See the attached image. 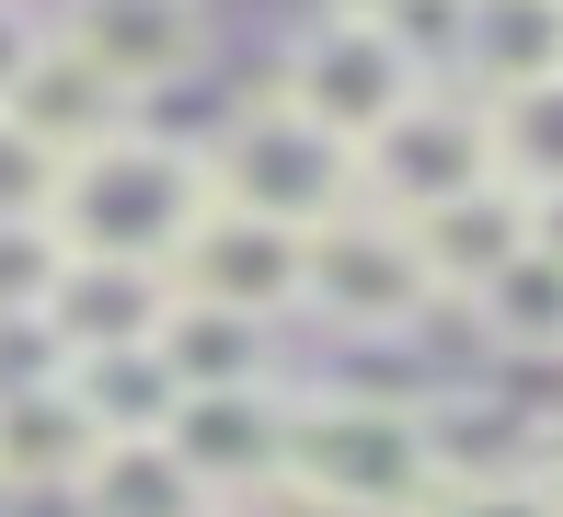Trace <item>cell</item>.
Wrapping results in <instances>:
<instances>
[{
  "label": "cell",
  "instance_id": "cell-1",
  "mask_svg": "<svg viewBox=\"0 0 563 517\" xmlns=\"http://www.w3.org/2000/svg\"><path fill=\"white\" fill-rule=\"evenodd\" d=\"M449 483L438 426L415 392H311L288 403V495L334 517H415Z\"/></svg>",
  "mask_w": 563,
  "mask_h": 517
},
{
  "label": "cell",
  "instance_id": "cell-2",
  "mask_svg": "<svg viewBox=\"0 0 563 517\" xmlns=\"http://www.w3.org/2000/svg\"><path fill=\"white\" fill-rule=\"evenodd\" d=\"M208 207H219V196H208V162H196V150L126 127V139H104V150L69 162V185H58V242H69V265H139V276H162Z\"/></svg>",
  "mask_w": 563,
  "mask_h": 517
},
{
  "label": "cell",
  "instance_id": "cell-3",
  "mask_svg": "<svg viewBox=\"0 0 563 517\" xmlns=\"http://www.w3.org/2000/svg\"><path fill=\"white\" fill-rule=\"evenodd\" d=\"M208 196L242 207V219H276V230H334L368 207V185H356V139H334V127H311L299 103H242V116L219 127L208 150Z\"/></svg>",
  "mask_w": 563,
  "mask_h": 517
},
{
  "label": "cell",
  "instance_id": "cell-4",
  "mask_svg": "<svg viewBox=\"0 0 563 517\" xmlns=\"http://www.w3.org/2000/svg\"><path fill=\"white\" fill-rule=\"evenodd\" d=\"M356 185H368L379 219H438V207H460L472 185H495V116H483L472 92H449V81L415 92L356 150Z\"/></svg>",
  "mask_w": 563,
  "mask_h": 517
},
{
  "label": "cell",
  "instance_id": "cell-5",
  "mask_svg": "<svg viewBox=\"0 0 563 517\" xmlns=\"http://www.w3.org/2000/svg\"><path fill=\"white\" fill-rule=\"evenodd\" d=\"M311 310H322V322H345V333H415L426 310H438V276H426L415 219L356 207V219L311 230Z\"/></svg>",
  "mask_w": 563,
  "mask_h": 517
},
{
  "label": "cell",
  "instance_id": "cell-6",
  "mask_svg": "<svg viewBox=\"0 0 563 517\" xmlns=\"http://www.w3.org/2000/svg\"><path fill=\"white\" fill-rule=\"evenodd\" d=\"M173 299L196 310H242V322H276V310H311V230L242 219V207H208L185 230V253L162 265Z\"/></svg>",
  "mask_w": 563,
  "mask_h": 517
},
{
  "label": "cell",
  "instance_id": "cell-7",
  "mask_svg": "<svg viewBox=\"0 0 563 517\" xmlns=\"http://www.w3.org/2000/svg\"><path fill=\"white\" fill-rule=\"evenodd\" d=\"M415 92H438V81L391 46V23H322V35H299L288 69H276V103H299L311 127H334L356 150H368Z\"/></svg>",
  "mask_w": 563,
  "mask_h": 517
},
{
  "label": "cell",
  "instance_id": "cell-8",
  "mask_svg": "<svg viewBox=\"0 0 563 517\" xmlns=\"http://www.w3.org/2000/svg\"><path fill=\"white\" fill-rule=\"evenodd\" d=\"M58 46H81V58L139 103V92L185 81V69L208 58V12H196V0H69Z\"/></svg>",
  "mask_w": 563,
  "mask_h": 517
},
{
  "label": "cell",
  "instance_id": "cell-9",
  "mask_svg": "<svg viewBox=\"0 0 563 517\" xmlns=\"http://www.w3.org/2000/svg\"><path fill=\"white\" fill-rule=\"evenodd\" d=\"M185 472L208 495H253V483H288V403L276 392H196L173 426Z\"/></svg>",
  "mask_w": 563,
  "mask_h": 517
},
{
  "label": "cell",
  "instance_id": "cell-10",
  "mask_svg": "<svg viewBox=\"0 0 563 517\" xmlns=\"http://www.w3.org/2000/svg\"><path fill=\"white\" fill-rule=\"evenodd\" d=\"M415 242H426V276H438V299H460V288H495L506 265H518L529 242H541V207H529L518 185H472L460 207H438V219H415Z\"/></svg>",
  "mask_w": 563,
  "mask_h": 517
},
{
  "label": "cell",
  "instance_id": "cell-11",
  "mask_svg": "<svg viewBox=\"0 0 563 517\" xmlns=\"http://www.w3.org/2000/svg\"><path fill=\"white\" fill-rule=\"evenodd\" d=\"M92 460H104V437H92V414L69 403V392H23V403H0V495H23V506L69 495V506H81Z\"/></svg>",
  "mask_w": 563,
  "mask_h": 517
},
{
  "label": "cell",
  "instance_id": "cell-12",
  "mask_svg": "<svg viewBox=\"0 0 563 517\" xmlns=\"http://www.w3.org/2000/svg\"><path fill=\"white\" fill-rule=\"evenodd\" d=\"M460 81H483V103L563 81V0H472L460 12Z\"/></svg>",
  "mask_w": 563,
  "mask_h": 517
},
{
  "label": "cell",
  "instance_id": "cell-13",
  "mask_svg": "<svg viewBox=\"0 0 563 517\" xmlns=\"http://www.w3.org/2000/svg\"><path fill=\"white\" fill-rule=\"evenodd\" d=\"M12 116L35 127V139L58 150V162H81V150L126 139V92H115L104 69L81 58V46H58V35H46V58L23 69V81H12Z\"/></svg>",
  "mask_w": 563,
  "mask_h": 517
},
{
  "label": "cell",
  "instance_id": "cell-14",
  "mask_svg": "<svg viewBox=\"0 0 563 517\" xmlns=\"http://www.w3.org/2000/svg\"><path fill=\"white\" fill-rule=\"evenodd\" d=\"M162 310L173 288L139 265H69V288L46 299V333H58L69 356H115V345H162Z\"/></svg>",
  "mask_w": 563,
  "mask_h": 517
},
{
  "label": "cell",
  "instance_id": "cell-15",
  "mask_svg": "<svg viewBox=\"0 0 563 517\" xmlns=\"http://www.w3.org/2000/svg\"><path fill=\"white\" fill-rule=\"evenodd\" d=\"M69 403L92 414V437H173L185 426V380L162 369V345H115V356H69V380H58Z\"/></svg>",
  "mask_w": 563,
  "mask_h": 517
},
{
  "label": "cell",
  "instance_id": "cell-16",
  "mask_svg": "<svg viewBox=\"0 0 563 517\" xmlns=\"http://www.w3.org/2000/svg\"><path fill=\"white\" fill-rule=\"evenodd\" d=\"M265 356H276V322H242V310H196L173 299L162 310V369L196 392H265Z\"/></svg>",
  "mask_w": 563,
  "mask_h": 517
},
{
  "label": "cell",
  "instance_id": "cell-17",
  "mask_svg": "<svg viewBox=\"0 0 563 517\" xmlns=\"http://www.w3.org/2000/svg\"><path fill=\"white\" fill-rule=\"evenodd\" d=\"M81 517H219V495L185 472L173 437H115L81 483Z\"/></svg>",
  "mask_w": 563,
  "mask_h": 517
},
{
  "label": "cell",
  "instance_id": "cell-18",
  "mask_svg": "<svg viewBox=\"0 0 563 517\" xmlns=\"http://www.w3.org/2000/svg\"><path fill=\"white\" fill-rule=\"evenodd\" d=\"M472 322H483V345H495V356H563V265L529 242L518 265L472 299Z\"/></svg>",
  "mask_w": 563,
  "mask_h": 517
},
{
  "label": "cell",
  "instance_id": "cell-19",
  "mask_svg": "<svg viewBox=\"0 0 563 517\" xmlns=\"http://www.w3.org/2000/svg\"><path fill=\"white\" fill-rule=\"evenodd\" d=\"M483 116H495V185H518L529 207H552L563 196V81L506 92V103H483Z\"/></svg>",
  "mask_w": 563,
  "mask_h": 517
},
{
  "label": "cell",
  "instance_id": "cell-20",
  "mask_svg": "<svg viewBox=\"0 0 563 517\" xmlns=\"http://www.w3.org/2000/svg\"><path fill=\"white\" fill-rule=\"evenodd\" d=\"M69 288L58 219H0V322H46V299Z\"/></svg>",
  "mask_w": 563,
  "mask_h": 517
},
{
  "label": "cell",
  "instance_id": "cell-21",
  "mask_svg": "<svg viewBox=\"0 0 563 517\" xmlns=\"http://www.w3.org/2000/svg\"><path fill=\"white\" fill-rule=\"evenodd\" d=\"M58 185H69V162L0 103V219H58Z\"/></svg>",
  "mask_w": 563,
  "mask_h": 517
},
{
  "label": "cell",
  "instance_id": "cell-22",
  "mask_svg": "<svg viewBox=\"0 0 563 517\" xmlns=\"http://www.w3.org/2000/svg\"><path fill=\"white\" fill-rule=\"evenodd\" d=\"M415 517H563V483L541 472H495V483H438Z\"/></svg>",
  "mask_w": 563,
  "mask_h": 517
},
{
  "label": "cell",
  "instance_id": "cell-23",
  "mask_svg": "<svg viewBox=\"0 0 563 517\" xmlns=\"http://www.w3.org/2000/svg\"><path fill=\"white\" fill-rule=\"evenodd\" d=\"M46 35H58V23H23L12 0H0V103H12V81H23L35 58H46Z\"/></svg>",
  "mask_w": 563,
  "mask_h": 517
},
{
  "label": "cell",
  "instance_id": "cell-24",
  "mask_svg": "<svg viewBox=\"0 0 563 517\" xmlns=\"http://www.w3.org/2000/svg\"><path fill=\"white\" fill-rule=\"evenodd\" d=\"M541 253H552V265H563V196L541 207Z\"/></svg>",
  "mask_w": 563,
  "mask_h": 517
},
{
  "label": "cell",
  "instance_id": "cell-25",
  "mask_svg": "<svg viewBox=\"0 0 563 517\" xmlns=\"http://www.w3.org/2000/svg\"><path fill=\"white\" fill-rule=\"evenodd\" d=\"M379 12H391V0H334V23H379Z\"/></svg>",
  "mask_w": 563,
  "mask_h": 517
}]
</instances>
